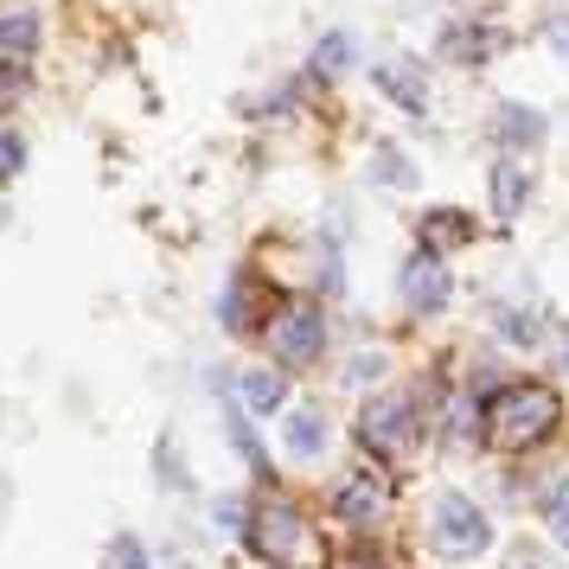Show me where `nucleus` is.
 <instances>
[{"mask_svg":"<svg viewBox=\"0 0 569 569\" xmlns=\"http://www.w3.org/2000/svg\"><path fill=\"white\" fill-rule=\"evenodd\" d=\"M39 46H46V27H39V13H0V64H27L39 58Z\"/></svg>","mask_w":569,"mask_h":569,"instance_id":"4468645a","label":"nucleus"},{"mask_svg":"<svg viewBox=\"0 0 569 569\" xmlns=\"http://www.w3.org/2000/svg\"><path fill=\"white\" fill-rule=\"evenodd\" d=\"M154 473H160V487H167V492H186V487H192V480H186V467H180V448H173V436H160Z\"/></svg>","mask_w":569,"mask_h":569,"instance_id":"5701e85b","label":"nucleus"},{"mask_svg":"<svg viewBox=\"0 0 569 569\" xmlns=\"http://www.w3.org/2000/svg\"><path fill=\"white\" fill-rule=\"evenodd\" d=\"M422 543H429V557L436 563H480L492 550V518L480 512V499H467V492H441L429 518H422Z\"/></svg>","mask_w":569,"mask_h":569,"instance_id":"20e7f679","label":"nucleus"},{"mask_svg":"<svg viewBox=\"0 0 569 569\" xmlns=\"http://www.w3.org/2000/svg\"><path fill=\"white\" fill-rule=\"evenodd\" d=\"M327 512L346 525V531H359V538H378L390 525V512H397V487H390L385 467L371 461H352L346 473H339L333 487H327Z\"/></svg>","mask_w":569,"mask_h":569,"instance_id":"39448f33","label":"nucleus"},{"mask_svg":"<svg viewBox=\"0 0 569 569\" xmlns=\"http://www.w3.org/2000/svg\"><path fill=\"white\" fill-rule=\"evenodd\" d=\"M422 422L429 416L416 410L410 390H378V397H365L359 422H352V441H359V455L371 467H410L416 441H422Z\"/></svg>","mask_w":569,"mask_h":569,"instance_id":"7ed1b4c3","label":"nucleus"},{"mask_svg":"<svg viewBox=\"0 0 569 569\" xmlns=\"http://www.w3.org/2000/svg\"><path fill=\"white\" fill-rule=\"evenodd\" d=\"M352 52H359V39H352V32H327V39H320V46H313V78H339V71H346V64H352Z\"/></svg>","mask_w":569,"mask_h":569,"instance_id":"6ab92c4d","label":"nucleus"},{"mask_svg":"<svg viewBox=\"0 0 569 569\" xmlns=\"http://www.w3.org/2000/svg\"><path fill=\"white\" fill-rule=\"evenodd\" d=\"M550 46H557V52L569 58V20H557V27H550Z\"/></svg>","mask_w":569,"mask_h":569,"instance_id":"cd10ccee","label":"nucleus"},{"mask_svg":"<svg viewBox=\"0 0 569 569\" xmlns=\"http://www.w3.org/2000/svg\"><path fill=\"white\" fill-rule=\"evenodd\" d=\"M109 569H154V550L134 538V531H116L109 538Z\"/></svg>","mask_w":569,"mask_h":569,"instance_id":"412c9836","label":"nucleus"},{"mask_svg":"<svg viewBox=\"0 0 569 569\" xmlns=\"http://www.w3.org/2000/svg\"><path fill=\"white\" fill-rule=\"evenodd\" d=\"M492 141H499L506 154H531L543 141V116L531 103H499L492 109Z\"/></svg>","mask_w":569,"mask_h":569,"instance_id":"f8f14e48","label":"nucleus"},{"mask_svg":"<svg viewBox=\"0 0 569 569\" xmlns=\"http://www.w3.org/2000/svg\"><path fill=\"white\" fill-rule=\"evenodd\" d=\"M390 378V352L385 346H365V352H352V365L339 371V385L346 390H378Z\"/></svg>","mask_w":569,"mask_h":569,"instance_id":"a211bd4d","label":"nucleus"},{"mask_svg":"<svg viewBox=\"0 0 569 569\" xmlns=\"http://www.w3.org/2000/svg\"><path fill=\"white\" fill-rule=\"evenodd\" d=\"M525 206H531V173H525L518 160H499V167H492V211L512 224Z\"/></svg>","mask_w":569,"mask_h":569,"instance_id":"dca6fc26","label":"nucleus"},{"mask_svg":"<svg viewBox=\"0 0 569 569\" xmlns=\"http://www.w3.org/2000/svg\"><path fill=\"white\" fill-rule=\"evenodd\" d=\"M563 365H569V339H563Z\"/></svg>","mask_w":569,"mask_h":569,"instance_id":"c85d7f7f","label":"nucleus"},{"mask_svg":"<svg viewBox=\"0 0 569 569\" xmlns=\"http://www.w3.org/2000/svg\"><path fill=\"white\" fill-rule=\"evenodd\" d=\"M327 308L320 301H282V308L262 320V346L282 371H308V365L327 359Z\"/></svg>","mask_w":569,"mask_h":569,"instance_id":"423d86ee","label":"nucleus"},{"mask_svg":"<svg viewBox=\"0 0 569 569\" xmlns=\"http://www.w3.org/2000/svg\"><path fill=\"white\" fill-rule=\"evenodd\" d=\"M211 385L224 390L243 416H288V371L282 365H237V371H218Z\"/></svg>","mask_w":569,"mask_h":569,"instance_id":"0eeeda50","label":"nucleus"},{"mask_svg":"<svg viewBox=\"0 0 569 569\" xmlns=\"http://www.w3.org/2000/svg\"><path fill=\"white\" fill-rule=\"evenodd\" d=\"M211 525H218L224 538H243V531H250V499H243V492H218V499H211Z\"/></svg>","mask_w":569,"mask_h":569,"instance_id":"aec40b11","label":"nucleus"},{"mask_svg":"<svg viewBox=\"0 0 569 569\" xmlns=\"http://www.w3.org/2000/svg\"><path fill=\"white\" fill-rule=\"evenodd\" d=\"M180 569H199V563H180Z\"/></svg>","mask_w":569,"mask_h":569,"instance_id":"c756f323","label":"nucleus"},{"mask_svg":"<svg viewBox=\"0 0 569 569\" xmlns=\"http://www.w3.org/2000/svg\"><path fill=\"white\" fill-rule=\"evenodd\" d=\"M262 288H257V276H231V288L218 295V327L231 339H250L257 333V320H262Z\"/></svg>","mask_w":569,"mask_h":569,"instance_id":"9b49d317","label":"nucleus"},{"mask_svg":"<svg viewBox=\"0 0 569 569\" xmlns=\"http://www.w3.org/2000/svg\"><path fill=\"white\" fill-rule=\"evenodd\" d=\"M499 569H557V563L543 557L538 543H512V550H506V563H499Z\"/></svg>","mask_w":569,"mask_h":569,"instance_id":"a878e982","label":"nucleus"},{"mask_svg":"<svg viewBox=\"0 0 569 569\" xmlns=\"http://www.w3.org/2000/svg\"><path fill=\"white\" fill-rule=\"evenodd\" d=\"M499 52V39H492L487 27H448L441 32V58L448 64H480V58Z\"/></svg>","mask_w":569,"mask_h":569,"instance_id":"f3484780","label":"nucleus"},{"mask_svg":"<svg viewBox=\"0 0 569 569\" xmlns=\"http://www.w3.org/2000/svg\"><path fill=\"white\" fill-rule=\"evenodd\" d=\"M543 308H531V301H499L492 308V333L506 339V346H518V352H531V346H543Z\"/></svg>","mask_w":569,"mask_h":569,"instance_id":"ddd939ff","label":"nucleus"},{"mask_svg":"<svg viewBox=\"0 0 569 569\" xmlns=\"http://www.w3.org/2000/svg\"><path fill=\"white\" fill-rule=\"evenodd\" d=\"M371 180H378V186H416V167H410L403 154L378 148V160H371Z\"/></svg>","mask_w":569,"mask_h":569,"instance_id":"b1692460","label":"nucleus"},{"mask_svg":"<svg viewBox=\"0 0 569 569\" xmlns=\"http://www.w3.org/2000/svg\"><path fill=\"white\" fill-rule=\"evenodd\" d=\"M397 295H403V308L410 313H441L448 301H455V276H448V262L429 257V250H416V257H403V269H397Z\"/></svg>","mask_w":569,"mask_h":569,"instance_id":"6e6552de","label":"nucleus"},{"mask_svg":"<svg viewBox=\"0 0 569 569\" xmlns=\"http://www.w3.org/2000/svg\"><path fill=\"white\" fill-rule=\"evenodd\" d=\"M543 525H550V538H557V543L569 550V492L557 499V506H543Z\"/></svg>","mask_w":569,"mask_h":569,"instance_id":"bb28decb","label":"nucleus"},{"mask_svg":"<svg viewBox=\"0 0 569 569\" xmlns=\"http://www.w3.org/2000/svg\"><path fill=\"white\" fill-rule=\"evenodd\" d=\"M20 173H27V134L0 122V186H13Z\"/></svg>","mask_w":569,"mask_h":569,"instance_id":"4be33fe9","label":"nucleus"},{"mask_svg":"<svg viewBox=\"0 0 569 569\" xmlns=\"http://www.w3.org/2000/svg\"><path fill=\"white\" fill-rule=\"evenodd\" d=\"M327 448H333V416L320 410V403H288L282 416V455L295 467H313L327 461Z\"/></svg>","mask_w":569,"mask_h":569,"instance_id":"1a4fd4ad","label":"nucleus"},{"mask_svg":"<svg viewBox=\"0 0 569 569\" xmlns=\"http://www.w3.org/2000/svg\"><path fill=\"white\" fill-rule=\"evenodd\" d=\"M378 90H385L397 109L429 103V78H422V64H410V58H385V64H378Z\"/></svg>","mask_w":569,"mask_h":569,"instance_id":"2eb2a0df","label":"nucleus"},{"mask_svg":"<svg viewBox=\"0 0 569 569\" xmlns=\"http://www.w3.org/2000/svg\"><path fill=\"white\" fill-rule=\"evenodd\" d=\"M27 64H0V109H13L20 97H27Z\"/></svg>","mask_w":569,"mask_h":569,"instance_id":"393cba45","label":"nucleus"},{"mask_svg":"<svg viewBox=\"0 0 569 569\" xmlns=\"http://www.w3.org/2000/svg\"><path fill=\"white\" fill-rule=\"evenodd\" d=\"M563 429V397L538 378H506L487 397V448L492 455H531Z\"/></svg>","mask_w":569,"mask_h":569,"instance_id":"f03ea898","label":"nucleus"},{"mask_svg":"<svg viewBox=\"0 0 569 569\" xmlns=\"http://www.w3.org/2000/svg\"><path fill=\"white\" fill-rule=\"evenodd\" d=\"M473 243V218L461 206H429L416 218V250H429V257H455Z\"/></svg>","mask_w":569,"mask_h":569,"instance_id":"9d476101","label":"nucleus"},{"mask_svg":"<svg viewBox=\"0 0 569 569\" xmlns=\"http://www.w3.org/2000/svg\"><path fill=\"white\" fill-rule=\"evenodd\" d=\"M243 550H250L262 569H333V543H327V531H320V518L282 487L250 499Z\"/></svg>","mask_w":569,"mask_h":569,"instance_id":"f257e3e1","label":"nucleus"}]
</instances>
